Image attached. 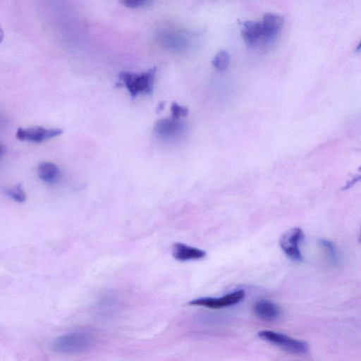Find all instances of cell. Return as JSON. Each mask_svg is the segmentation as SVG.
<instances>
[{
    "mask_svg": "<svg viewBox=\"0 0 361 361\" xmlns=\"http://www.w3.org/2000/svg\"><path fill=\"white\" fill-rule=\"evenodd\" d=\"M243 290H236L218 298L205 297L195 299L189 302L190 305L204 307L210 309H221L238 304L244 299Z\"/></svg>",
    "mask_w": 361,
    "mask_h": 361,
    "instance_id": "obj_4",
    "label": "cell"
},
{
    "mask_svg": "<svg viewBox=\"0 0 361 361\" xmlns=\"http://www.w3.org/2000/svg\"><path fill=\"white\" fill-rule=\"evenodd\" d=\"M4 152V147L0 145V155H1Z\"/></svg>",
    "mask_w": 361,
    "mask_h": 361,
    "instance_id": "obj_18",
    "label": "cell"
},
{
    "mask_svg": "<svg viewBox=\"0 0 361 361\" xmlns=\"http://www.w3.org/2000/svg\"><path fill=\"white\" fill-rule=\"evenodd\" d=\"M6 193L11 199L18 202H23L26 200V194L21 184L16 185L13 187L7 188Z\"/></svg>",
    "mask_w": 361,
    "mask_h": 361,
    "instance_id": "obj_15",
    "label": "cell"
},
{
    "mask_svg": "<svg viewBox=\"0 0 361 361\" xmlns=\"http://www.w3.org/2000/svg\"><path fill=\"white\" fill-rule=\"evenodd\" d=\"M254 312L259 319L265 321H274L281 315L279 307L267 300H259L254 305Z\"/></svg>",
    "mask_w": 361,
    "mask_h": 361,
    "instance_id": "obj_8",
    "label": "cell"
},
{
    "mask_svg": "<svg viewBox=\"0 0 361 361\" xmlns=\"http://www.w3.org/2000/svg\"><path fill=\"white\" fill-rule=\"evenodd\" d=\"M230 61V54L226 50H220L214 56L212 63L216 69L223 71L228 68Z\"/></svg>",
    "mask_w": 361,
    "mask_h": 361,
    "instance_id": "obj_13",
    "label": "cell"
},
{
    "mask_svg": "<svg viewBox=\"0 0 361 361\" xmlns=\"http://www.w3.org/2000/svg\"><path fill=\"white\" fill-rule=\"evenodd\" d=\"M303 238V232L300 228L295 227L286 231L282 234L279 243L285 254L291 259L300 262L302 256L300 245Z\"/></svg>",
    "mask_w": 361,
    "mask_h": 361,
    "instance_id": "obj_5",
    "label": "cell"
},
{
    "mask_svg": "<svg viewBox=\"0 0 361 361\" xmlns=\"http://www.w3.org/2000/svg\"><path fill=\"white\" fill-rule=\"evenodd\" d=\"M184 129V123L179 119L173 117L159 120L154 126L155 133L165 139L177 137L182 133Z\"/></svg>",
    "mask_w": 361,
    "mask_h": 361,
    "instance_id": "obj_7",
    "label": "cell"
},
{
    "mask_svg": "<svg viewBox=\"0 0 361 361\" xmlns=\"http://www.w3.org/2000/svg\"><path fill=\"white\" fill-rule=\"evenodd\" d=\"M319 244L324 248L329 260L332 264L338 263V252L334 243L328 240L322 239L319 240Z\"/></svg>",
    "mask_w": 361,
    "mask_h": 361,
    "instance_id": "obj_14",
    "label": "cell"
},
{
    "mask_svg": "<svg viewBox=\"0 0 361 361\" xmlns=\"http://www.w3.org/2000/svg\"><path fill=\"white\" fill-rule=\"evenodd\" d=\"M121 3L129 8H142L148 6L150 1L147 0H125Z\"/></svg>",
    "mask_w": 361,
    "mask_h": 361,
    "instance_id": "obj_17",
    "label": "cell"
},
{
    "mask_svg": "<svg viewBox=\"0 0 361 361\" xmlns=\"http://www.w3.org/2000/svg\"><path fill=\"white\" fill-rule=\"evenodd\" d=\"M172 117L179 119L182 116H185L188 114V109L177 103H173L171 107Z\"/></svg>",
    "mask_w": 361,
    "mask_h": 361,
    "instance_id": "obj_16",
    "label": "cell"
},
{
    "mask_svg": "<svg viewBox=\"0 0 361 361\" xmlns=\"http://www.w3.org/2000/svg\"><path fill=\"white\" fill-rule=\"evenodd\" d=\"M93 344V336L86 331H75L56 337L51 349L61 354H78L88 350Z\"/></svg>",
    "mask_w": 361,
    "mask_h": 361,
    "instance_id": "obj_1",
    "label": "cell"
},
{
    "mask_svg": "<svg viewBox=\"0 0 361 361\" xmlns=\"http://www.w3.org/2000/svg\"><path fill=\"white\" fill-rule=\"evenodd\" d=\"M241 34L247 44H255L262 35L261 23L255 20H246L243 22Z\"/></svg>",
    "mask_w": 361,
    "mask_h": 361,
    "instance_id": "obj_11",
    "label": "cell"
},
{
    "mask_svg": "<svg viewBox=\"0 0 361 361\" xmlns=\"http://www.w3.org/2000/svg\"><path fill=\"white\" fill-rule=\"evenodd\" d=\"M63 133L61 128H46L41 126L19 128L16 137L22 141L39 143L60 135Z\"/></svg>",
    "mask_w": 361,
    "mask_h": 361,
    "instance_id": "obj_6",
    "label": "cell"
},
{
    "mask_svg": "<svg viewBox=\"0 0 361 361\" xmlns=\"http://www.w3.org/2000/svg\"><path fill=\"white\" fill-rule=\"evenodd\" d=\"M282 16L273 13H267L263 16L262 24V35L267 38H273L281 30L283 25Z\"/></svg>",
    "mask_w": 361,
    "mask_h": 361,
    "instance_id": "obj_10",
    "label": "cell"
},
{
    "mask_svg": "<svg viewBox=\"0 0 361 361\" xmlns=\"http://www.w3.org/2000/svg\"><path fill=\"white\" fill-rule=\"evenodd\" d=\"M156 71V67H153L140 74L121 72L118 78L128 89L131 97L134 98L139 94H151L152 93Z\"/></svg>",
    "mask_w": 361,
    "mask_h": 361,
    "instance_id": "obj_2",
    "label": "cell"
},
{
    "mask_svg": "<svg viewBox=\"0 0 361 361\" xmlns=\"http://www.w3.org/2000/svg\"><path fill=\"white\" fill-rule=\"evenodd\" d=\"M173 255L177 260L185 262L202 259L205 257L206 252L199 248L176 243L173 245Z\"/></svg>",
    "mask_w": 361,
    "mask_h": 361,
    "instance_id": "obj_9",
    "label": "cell"
},
{
    "mask_svg": "<svg viewBox=\"0 0 361 361\" xmlns=\"http://www.w3.org/2000/svg\"><path fill=\"white\" fill-rule=\"evenodd\" d=\"M258 336L269 343L294 354H306L309 350L306 342L272 330L260 331L258 332Z\"/></svg>",
    "mask_w": 361,
    "mask_h": 361,
    "instance_id": "obj_3",
    "label": "cell"
},
{
    "mask_svg": "<svg viewBox=\"0 0 361 361\" xmlns=\"http://www.w3.org/2000/svg\"><path fill=\"white\" fill-rule=\"evenodd\" d=\"M39 177L44 182L53 183L60 177L59 167L51 162L44 161L39 164L37 168Z\"/></svg>",
    "mask_w": 361,
    "mask_h": 361,
    "instance_id": "obj_12",
    "label": "cell"
}]
</instances>
